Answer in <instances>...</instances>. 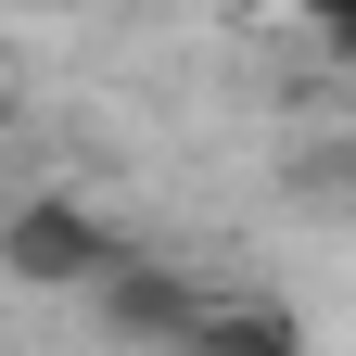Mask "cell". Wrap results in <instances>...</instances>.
<instances>
[{"label": "cell", "mask_w": 356, "mask_h": 356, "mask_svg": "<svg viewBox=\"0 0 356 356\" xmlns=\"http://www.w3.org/2000/svg\"><path fill=\"white\" fill-rule=\"evenodd\" d=\"M191 356H305V318L280 293H216L204 331H191Z\"/></svg>", "instance_id": "cell-3"}, {"label": "cell", "mask_w": 356, "mask_h": 356, "mask_svg": "<svg viewBox=\"0 0 356 356\" xmlns=\"http://www.w3.org/2000/svg\"><path fill=\"white\" fill-rule=\"evenodd\" d=\"M204 280H191V267H153V254H127L115 267V280L102 293H89V318H102L127 356H191V331H204Z\"/></svg>", "instance_id": "cell-2"}, {"label": "cell", "mask_w": 356, "mask_h": 356, "mask_svg": "<svg viewBox=\"0 0 356 356\" xmlns=\"http://www.w3.org/2000/svg\"><path fill=\"white\" fill-rule=\"evenodd\" d=\"M127 267L115 242V216L102 204H76V191H26V204H0V280H26V293H102Z\"/></svg>", "instance_id": "cell-1"}, {"label": "cell", "mask_w": 356, "mask_h": 356, "mask_svg": "<svg viewBox=\"0 0 356 356\" xmlns=\"http://www.w3.org/2000/svg\"><path fill=\"white\" fill-rule=\"evenodd\" d=\"M293 38H305V51H318V64H331V76H356V0H343V13H305V26H293Z\"/></svg>", "instance_id": "cell-4"}]
</instances>
